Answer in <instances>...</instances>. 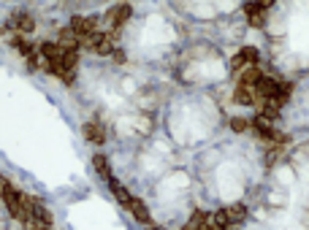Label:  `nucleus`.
Wrapping results in <instances>:
<instances>
[{
    "instance_id": "obj_2",
    "label": "nucleus",
    "mask_w": 309,
    "mask_h": 230,
    "mask_svg": "<svg viewBox=\"0 0 309 230\" xmlns=\"http://www.w3.org/2000/svg\"><path fill=\"white\" fill-rule=\"evenodd\" d=\"M38 52H41V57L47 60V63H63V57H65V49L54 41H44L41 46H38Z\"/></svg>"
},
{
    "instance_id": "obj_7",
    "label": "nucleus",
    "mask_w": 309,
    "mask_h": 230,
    "mask_svg": "<svg viewBox=\"0 0 309 230\" xmlns=\"http://www.w3.org/2000/svg\"><path fill=\"white\" fill-rule=\"evenodd\" d=\"M234 101L236 103H244V106H252V103H258V95H255V89H250V87H236V92H234Z\"/></svg>"
},
{
    "instance_id": "obj_9",
    "label": "nucleus",
    "mask_w": 309,
    "mask_h": 230,
    "mask_svg": "<svg viewBox=\"0 0 309 230\" xmlns=\"http://www.w3.org/2000/svg\"><path fill=\"white\" fill-rule=\"evenodd\" d=\"M93 166H95V171H98V176H103L106 182H109V179H111V166H109V160H106L103 154H95Z\"/></svg>"
},
{
    "instance_id": "obj_11",
    "label": "nucleus",
    "mask_w": 309,
    "mask_h": 230,
    "mask_svg": "<svg viewBox=\"0 0 309 230\" xmlns=\"http://www.w3.org/2000/svg\"><path fill=\"white\" fill-rule=\"evenodd\" d=\"M239 54H241V57H244L247 68H255V65H258V60H261V52H258L255 46H244V49H241Z\"/></svg>"
},
{
    "instance_id": "obj_10",
    "label": "nucleus",
    "mask_w": 309,
    "mask_h": 230,
    "mask_svg": "<svg viewBox=\"0 0 309 230\" xmlns=\"http://www.w3.org/2000/svg\"><path fill=\"white\" fill-rule=\"evenodd\" d=\"M228 217H231V225H239V222H244V217H247V209H244V203H234V206H228Z\"/></svg>"
},
{
    "instance_id": "obj_3",
    "label": "nucleus",
    "mask_w": 309,
    "mask_h": 230,
    "mask_svg": "<svg viewBox=\"0 0 309 230\" xmlns=\"http://www.w3.org/2000/svg\"><path fill=\"white\" fill-rule=\"evenodd\" d=\"M125 209H128V211L136 217V222H141V225H152L149 209L144 206V201H139V198H130V203H128Z\"/></svg>"
},
{
    "instance_id": "obj_13",
    "label": "nucleus",
    "mask_w": 309,
    "mask_h": 230,
    "mask_svg": "<svg viewBox=\"0 0 309 230\" xmlns=\"http://www.w3.org/2000/svg\"><path fill=\"white\" fill-rule=\"evenodd\" d=\"M27 228H30V230H47V225H41V222H30Z\"/></svg>"
},
{
    "instance_id": "obj_4",
    "label": "nucleus",
    "mask_w": 309,
    "mask_h": 230,
    "mask_svg": "<svg viewBox=\"0 0 309 230\" xmlns=\"http://www.w3.org/2000/svg\"><path fill=\"white\" fill-rule=\"evenodd\" d=\"M84 136H87V141L95 144V146H103V144H106V133H103V127H100L98 122L84 125Z\"/></svg>"
},
{
    "instance_id": "obj_8",
    "label": "nucleus",
    "mask_w": 309,
    "mask_h": 230,
    "mask_svg": "<svg viewBox=\"0 0 309 230\" xmlns=\"http://www.w3.org/2000/svg\"><path fill=\"white\" fill-rule=\"evenodd\" d=\"M109 187H111V192H114V198H117V201L122 203V206H128V203H130V198H133V195H130L128 189H125V187H122V184H119V182H117V179H114V176L109 179Z\"/></svg>"
},
{
    "instance_id": "obj_5",
    "label": "nucleus",
    "mask_w": 309,
    "mask_h": 230,
    "mask_svg": "<svg viewBox=\"0 0 309 230\" xmlns=\"http://www.w3.org/2000/svg\"><path fill=\"white\" fill-rule=\"evenodd\" d=\"M11 27L22 30V33H33V30H35V22H33V17H30V14L19 11V14H14V17H11Z\"/></svg>"
},
{
    "instance_id": "obj_12",
    "label": "nucleus",
    "mask_w": 309,
    "mask_h": 230,
    "mask_svg": "<svg viewBox=\"0 0 309 230\" xmlns=\"http://www.w3.org/2000/svg\"><path fill=\"white\" fill-rule=\"evenodd\" d=\"M247 127H250V122H247V119H241V117H234V119H231V130H234V133H244Z\"/></svg>"
},
{
    "instance_id": "obj_6",
    "label": "nucleus",
    "mask_w": 309,
    "mask_h": 230,
    "mask_svg": "<svg viewBox=\"0 0 309 230\" xmlns=\"http://www.w3.org/2000/svg\"><path fill=\"white\" fill-rule=\"evenodd\" d=\"M261 79H263V73H261V68H247L244 73H241V79H239V84L241 87H250V89H255L258 84H261Z\"/></svg>"
},
{
    "instance_id": "obj_1",
    "label": "nucleus",
    "mask_w": 309,
    "mask_h": 230,
    "mask_svg": "<svg viewBox=\"0 0 309 230\" xmlns=\"http://www.w3.org/2000/svg\"><path fill=\"white\" fill-rule=\"evenodd\" d=\"M130 14H133V6H128V3H119V6L109 8V14H106V19H109L111 24H114V30H111V38H117L119 27H122L125 22L130 19Z\"/></svg>"
}]
</instances>
